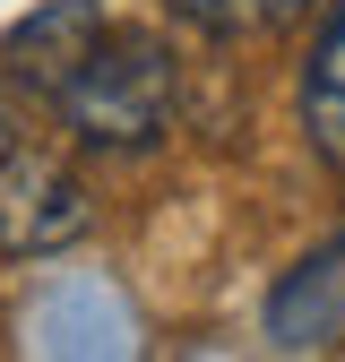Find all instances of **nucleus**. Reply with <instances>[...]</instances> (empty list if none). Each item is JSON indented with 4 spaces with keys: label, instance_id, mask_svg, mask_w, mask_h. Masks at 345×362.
Instances as JSON below:
<instances>
[{
    "label": "nucleus",
    "instance_id": "nucleus-8",
    "mask_svg": "<svg viewBox=\"0 0 345 362\" xmlns=\"http://www.w3.org/2000/svg\"><path fill=\"white\" fill-rule=\"evenodd\" d=\"M293 9H311V0H268V18H293Z\"/></svg>",
    "mask_w": 345,
    "mask_h": 362
},
{
    "label": "nucleus",
    "instance_id": "nucleus-5",
    "mask_svg": "<svg viewBox=\"0 0 345 362\" xmlns=\"http://www.w3.org/2000/svg\"><path fill=\"white\" fill-rule=\"evenodd\" d=\"M104 43V9L95 0H43V9L0 43V61H9V78H26L35 95H52L61 104V86L78 78V61Z\"/></svg>",
    "mask_w": 345,
    "mask_h": 362
},
{
    "label": "nucleus",
    "instance_id": "nucleus-3",
    "mask_svg": "<svg viewBox=\"0 0 345 362\" xmlns=\"http://www.w3.org/2000/svg\"><path fill=\"white\" fill-rule=\"evenodd\" d=\"M26 345L35 354H69V362L139 354V310H129L121 285H104V276H52L26 302Z\"/></svg>",
    "mask_w": 345,
    "mask_h": 362
},
{
    "label": "nucleus",
    "instance_id": "nucleus-6",
    "mask_svg": "<svg viewBox=\"0 0 345 362\" xmlns=\"http://www.w3.org/2000/svg\"><path fill=\"white\" fill-rule=\"evenodd\" d=\"M302 129H311V147L328 173H345V0L328 9L311 61H302Z\"/></svg>",
    "mask_w": 345,
    "mask_h": 362
},
{
    "label": "nucleus",
    "instance_id": "nucleus-4",
    "mask_svg": "<svg viewBox=\"0 0 345 362\" xmlns=\"http://www.w3.org/2000/svg\"><path fill=\"white\" fill-rule=\"evenodd\" d=\"M268 345L276 354H328V345H345V233H328L311 259L285 267V285L268 293Z\"/></svg>",
    "mask_w": 345,
    "mask_h": 362
},
{
    "label": "nucleus",
    "instance_id": "nucleus-7",
    "mask_svg": "<svg viewBox=\"0 0 345 362\" xmlns=\"http://www.w3.org/2000/svg\"><path fill=\"white\" fill-rule=\"evenodd\" d=\"M164 9L182 18V26H199V35H216V43H225V35H242L259 9H268V0H164Z\"/></svg>",
    "mask_w": 345,
    "mask_h": 362
},
{
    "label": "nucleus",
    "instance_id": "nucleus-1",
    "mask_svg": "<svg viewBox=\"0 0 345 362\" xmlns=\"http://www.w3.org/2000/svg\"><path fill=\"white\" fill-rule=\"evenodd\" d=\"M164 112H172V52L156 35H112L104 26V43L61 86V121L78 129V147H104V156L156 147Z\"/></svg>",
    "mask_w": 345,
    "mask_h": 362
},
{
    "label": "nucleus",
    "instance_id": "nucleus-9",
    "mask_svg": "<svg viewBox=\"0 0 345 362\" xmlns=\"http://www.w3.org/2000/svg\"><path fill=\"white\" fill-rule=\"evenodd\" d=\"M0 156H9V112H0Z\"/></svg>",
    "mask_w": 345,
    "mask_h": 362
},
{
    "label": "nucleus",
    "instance_id": "nucleus-2",
    "mask_svg": "<svg viewBox=\"0 0 345 362\" xmlns=\"http://www.w3.org/2000/svg\"><path fill=\"white\" fill-rule=\"evenodd\" d=\"M86 224H95V199L69 164L35 156V147L0 156V259H52L86 242Z\"/></svg>",
    "mask_w": 345,
    "mask_h": 362
}]
</instances>
